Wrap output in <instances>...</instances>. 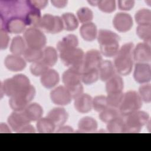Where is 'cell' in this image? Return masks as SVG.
Masks as SVG:
<instances>
[{"label": "cell", "mask_w": 151, "mask_h": 151, "mask_svg": "<svg viewBox=\"0 0 151 151\" xmlns=\"http://www.w3.org/2000/svg\"><path fill=\"white\" fill-rule=\"evenodd\" d=\"M29 9L27 1H0L1 28L6 21L11 17L24 18Z\"/></svg>", "instance_id": "cell-1"}, {"label": "cell", "mask_w": 151, "mask_h": 151, "mask_svg": "<svg viewBox=\"0 0 151 151\" xmlns=\"http://www.w3.org/2000/svg\"><path fill=\"white\" fill-rule=\"evenodd\" d=\"M134 44L132 42L124 44L119 48L114 56V66L116 71L122 76L129 75L133 68V51Z\"/></svg>", "instance_id": "cell-2"}, {"label": "cell", "mask_w": 151, "mask_h": 151, "mask_svg": "<svg viewBox=\"0 0 151 151\" xmlns=\"http://www.w3.org/2000/svg\"><path fill=\"white\" fill-rule=\"evenodd\" d=\"M82 71L80 68H69L63 74V82L73 99H76L83 93V87L81 83Z\"/></svg>", "instance_id": "cell-3"}, {"label": "cell", "mask_w": 151, "mask_h": 151, "mask_svg": "<svg viewBox=\"0 0 151 151\" xmlns=\"http://www.w3.org/2000/svg\"><path fill=\"white\" fill-rule=\"evenodd\" d=\"M123 133H139L149 120L147 113L137 110L124 117Z\"/></svg>", "instance_id": "cell-4"}, {"label": "cell", "mask_w": 151, "mask_h": 151, "mask_svg": "<svg viewBox=\"0 0 151 151\" xmlns=\"http://www.w3.org/2000/svg\"><path fill=\"white\" fill-rule=\"evenodd\" d=\"M35 95V88L30 84L22 90L10 97V107L15 111H22L29 104Z\"/></svg>", "instance_id": "cell-5"}, {"label": "cell", "mask_w": 151, "mask_h": 151, "mask_svg": "<svg viewBox=\"0 0 151 151\" xmlns=\"http://www.w3.org/2000/svg\"><path fill=\"white\" fill-rule=\"evenodd\" d=\"M30 85L29 78L24 74H19L7 78L1 83V92L6 96L11 97Z\"/></svg>", "instance_id": "cell-6"}, {"label": "cell", "mask_w": 151, "mask_h": 151, "mask_svg": "<svg viewBox=\"0 0 151 151\" xmlns=\"http://www.w3.org/2000/svg\"><path fill=\"white\" fill-rule=\"evenodd\" d=\"M142 106V100L138 93L130 90L123 94V97L119 108L120 115L125 116L139 110Z\"/></svg>", "instance_id": "cell-7"}, {"label": "cell", "mask_w": 151, "mask_h": 151, "mask_svg": "<svg viewBox=\"0 0 151 151\" xmlns=\"http://www.w3.org/2000/svg\"><path fill=\"white\" fill-rule=\"evenodd\" d=\"M84 57V51L77 47L60 53V57L62 63L69 68L83 70Z\"/></svg>", "instance_id": "cell-8"}, {"label": "cell", "mask_w": 151, "mask_h": 151, "mask_svg": "<svg viewBox=\"0 0 151 151\" xmlns=\"http://www.w3.org/2000/svg\"><path fill=\"white\" fill-rule=\"evenodd\" d=\"M24 38L28 47L41 50L46 44L47 38L44 34L38 28L30 27L24 33Z\"/></svg>", "instance_id": "cell-9"}, {"label": "cell", "mask_w": 151, "mask_h": 151, "mask_svg": "<svg viewBox=\"0 0 151 151\" xmlns=\"http://www.w3.org/2000/svg\"><path fill=\"white\" fill-rule=\"evenodd\" d=\"M38 28L50 34H57L64 29L61 17L50 14H46L42 16Z\"/></svg>", "instance_id": "cell-10"}, {"label": "cell", "mask_w": 151, "mask_h": 151, "mask_svg": "<svg viewBox=\"0 0 151 151\" xmlns=\"http://www.w3.org/2000/svg\"><path fill=\"white\" fill-rule=\"evenodd\" d=\"M50 99L55 104L65 106L70 103L73 97L65 86H60L50 92Z\"/></svg>", "instance_id": "cell-11"}, {"label": "cell", "mask_w": 151, "mask_h": 151, "mask_svg": "<svg viewBox=\"0 0 151 151\" xmlns=\"http://www.w3.org/2000/svg\"><path fill=\"white\" fill-rule=\"evenodd\" d=\"M133 24L132 17L130 14L125 12L116 14L113 19V25L114 28L121 32H126L129 31Z\"/></svg>", "instance_id": "cell-12"}, {"label": "cell", "mask_w": 151, "mask_h": 151, "mask_svg": "<svg viewBox=\"0 0 151 151\" xmlns=\"http://www.w3.org/2000/svg\"><path fill=\"white\" fill-rule=\"evenodd\" d=\"M133 77L139 84H145L151 80V68L147 63H137L134 66Z\"/></svg>", "instance_id": "cell-13"}, {"label": "cell", "mask_w": 151, "mask_h": 151, "mask_svg": "<svg viewBox=\"0 0 151 151\" xmlns=\"http://www.w3.org/2000/svg\"><path fill=\"white\" fill-rule=\"evenodd\" d=\"M133 60L137 63H147L151 60V49L150 44L140 42L133 51Z\"/></svg>", "instance_id": "cell-14"}, {"label": "cell", "mask_w": 151, "mask_h": 151, "mask_svg": "<svg viewBox=\"0 0 151 151\" xmlns=\"http://www.w3.org/2000/svg\"><path fill=\"white\" fill-rule=\"evenodd\" d=\"M7 121L10 127L14 131L17 132H18L23 127L28 124L31 122L23 111H15L9 115Z\"/></svg>", "instance_id": "cell-15"}, {"label": "cell", "mask_w": 151, "mask_h": 151, "mask_svg": "<svg viewBox=\"0 0 151 151\" xmlns=\"http://www.w3.org/2000/svg\"><path fill=\"white\" fill-rule=\"evenodd\" d=\"M26 26L24 18L15 17L8 19L1 28L11 34H20L25 30Z\"/></svg>", "instance_id": "cell-16"}, {"label": "cell", "mask_w": 151, "mask_h": 151, "mask_svg": "<svg viewBox=\"0 0 151 151\" xmlns=\"http://www.w3.org/2000/svg\"><path fill=\"white\" fill-rule=\"evenodd\" d=\"M102 54L97 50H90L84 54L83 70L97 68L102 61Z\"/></svg>", "instance_id": "cell-17"}, {"label": "cell", "mask_w": 151, "mask_h": 151, "mask_svg": "<svg viewBox=\"0 0 151 151\" xmlns=\"http://www.w3.org/2000/svg\"><path fill=\"white\" fill-rule=\"evenodd\" d=\"M5 67L11 71L17 72L23 70L27 65L26 61L19 55H8L4 60Z\"/></svg>", "instance_id": "cell-18"}, {"label": "cell", "mask_w": 151, "mask_h": 151, "mask_svg": "<svg viewBox=\"0 0 151 151\" xmlns=\"http://www.w3.org/2000/svg\"><path fill=\"white\" fill-rule=\"evenodd\" d=\"M120 37L116 33L107 29H100L97 35V41L100 46H107L119 44Z\"/></svg>", "instance_id": "cell-19"}, {"label": "cell", "mask_w": 151, "mask_h": 151, "mask_svg": "<svg viewBox=\"0 0 151 151\" xmlns=\"http://www.w3.org/2000/svg\"><path fill=\"white\" fill-rule=\"evenodd\" d=\"M92 97L88 94H82L74 99V108L80 113L89 112L92 109Z\"/></svg>", "instance_id": "cell-20"}, {"label": "cell", "mask_w": 151, "mask_h": 151, "mask_svg": "<svg viewBox=\"0 0 151 151\" xmlns=\"http://www.w3.org/2000/svg\"><path fill=\"white\" fill-rule=\"evenodd\" d=\"M49 118L57 127L63 126L68 118L67 111L62 107H55L51 110L47 114Z\"/></svg>", "instance_id": "cell-21"}, {"label": "cell", "mask_w": 151, "mask_h": 151, "mask_svg": "<svg viewBox=\"0 0 151 151\" xmlns=\"http://www.w3.org/2000/svg\"><path fill=\"white\" fill-rule=\"evenodd\" d=\"M99 77L102 81H107L115 75L116 70L114 64L109 60L102 61L97 67Z\"/></svg>", "instance_id": "cell-22"}, {"label": "cell", "mask_w": 151, "mask_h": 151, "mask_svg": "<svg viewBox=\"0 0 151 151\" xmlns=\"http://www.w3.org/2000/svg\"><path fill=\"white\" fill-rule=\"evenodd\" d=\"M59 74L54 69H49L40 78L42 86L47 88H53L59 83Z\"/></svg>", "instance_id": "cell-23"}, {"label": "cell", "mask_w": 151, "mask_h": 151, "mask_svg": "<svg viewBox=\"0 0 151 151\" xmlns=\"http://www.w3.org/2000/svg\"><path fill=\"white\" fill-rule=\"evenodd\" d=\"M78 44L77 37L73 34H68L58 42L57 48L60 53L77 48Z\"/></svg>", "instance_id": "cell-24"}, {"label": "cell", "mask_w": 151, "mask_h": 151, "mask_svg": "<svg viewBox=\"0 0 151 151\" xmlns=\"http://www.w3.org/2000/svg\"><path fill=\"white\" fill-rule=\"evenodd\" d=\"M123 87V80L119 75L115 74L106 81V90L107 94L122 93Z\"/></svg>", "instance_id": "cell-25"}, {"label": "cell", "mask_w": 151, "mask_h": 151, "mask_svg": "<svg viewBox=\"0 0 151 151\" xmlns=\"http://www.w3.org/2000/svg\"><path fill=\"white\" fill-rule=\"evenodd\" d=\"M80 34L85 41H92L97 36V27L94 23L91 22L83 24L80 28Z\"/></svg>", "instance_id": "cell-26"}, {"label": "cell", "mask_w": 151, "mask_h": 151, "mask_svg": "<svg viewBox=\"0 0 151 151\" xmlns=\"http://www.w3.org/2000/svg\"><path fill=\"white\" fill-rule=\"evenodd\" d=\"M22 111L31 122L37 121L43 114L42 107L37 103L29 104Z\"/></svg>", "instance_id": "cell-27"}, {"label": "cell", "mask_w": 151, "mask_h": 151, "mask_svg": "<svg viewBox=\"0 0 151 151\" xmlns=\"http://www.w3.org/2000/svg\"><path fill=\"white\" fill-rule=\"evenodd\" d=\"M97 122L91 117L86 116L81 119L78 123V132L81 133H93L97 129Z\"/></svg>", "instance_id": "cell-28"}, {"label": "cell", "mask_w": 151, "mask_h": 151, "mask_svg": "<svg viewBox=\"0 0 151 151\" xmlns=\"http://www.w3.org/2000/svg\"><path fill=\"white\" fill-rule=\"evenodd\" d=\"M41 18L40 10L30 8L24 17V20L27 25L38 28Z\"/></svg>", "instance_id": "cell-29"}, {"label": "cell", "mask_w": 151, "mask_h": 151, "mask_svg": "<svg viewBox=\"0 0 151 151\" xmlns=\"http://www.w3.org/2000/svg\"><path fill=\"white\" fill-rule=\"evenodd\" d=\"M26 42L24 38L21 36H16L12 40L10 45V51L12 54L16 55H23V53L26 49Z\"/></svg>", "instance_id": "cell-30"}, {"label": "cell", "mask_w": 151, "mask_h": 151, "mask_svg": "<svg viewBox=\"0 0 151 151\" xmlns=\"http://www.w3.org/2000/svg\"><path fill=\"white\" fill-rule=\"evenodd\" d=\"M61 18L64 24V28L68 31H72L78 26V19L75 15L71 12H66L62 15Z\"/></svg>", "instance_id": "cell-31"}, {"label": "cell", "mask_w": 151, "mask_h": 151, "mask_svg": "<svg viewBox=\"0 0 151 151\" xmlns=\"http://www.w3.org/2000/svg\"><path fill=\"white\" fill-rule=\"evenodd\" d=\"M58 60V54L56 50L52 47H47L43 51L42 60L48 67H52L55 64Z\"/></svg>", "instance_id": "cell-32"}, {"label": "cell", "mask_w": 151, "mask_h": 151, "mask_svg": "<svg viewBox=\"0 0 151 151\" xmlns=\"http://www.w3.org/2000/svg\"><path fill=\"white\" fill-rule=\"evenodd\" d=\"M23 56L26 61L33 63L42 60L43 57V51L40 49L27 47L23 53Z\"/></svg>", "instance_id": "cell-33"}, {"label": "cell", "mask_w": 151, "mask_h": 151, "mask_svg": "<svg viewBox=\"0 0 151 151\" xmlns=\"http://www.w3.org/2000/svg\"><path fill=\"white\" fill-rule=\"evenodd\" d=\"M99 78V74L97 68H93L82 71L81 81L86 85L96 83Z\"/></svg>", "instance_id": "cell-34"}, {"label": "cell", "mask_w": 151, "mask_h": 151, "mask_svg": "<svg viewBox=\"0 0 151 151\" xmlns=\"http://www.w3.org/2000/svg\"><path fill=\"white\" fill-rule=\"evenodd\" d=\"M37 129L39 133H52L55 128V124L47 117H41L37 120Z\"/></svg>", "instance_id": "cell-35"}, {"label": "cell", "mask_w": 151, "mask_h": 151, "mask_svg": "<svg viewBox=\"0 0 151 151\" xmlns=\"http://www.w3.org/2000/svg\"><path fill=\"white\" fill-rule=\"evenodd\" d=\"M122 116L118 109L108 107L102 111L100 112L99 118L105 123H108L113 119Z\"/></svg>", "instance_id": "cell-36"}, {"label": "cell", "mask_w": 151, "mask_h": 151, "mask_svg": "<svg viewBox=\"0 0 151 151\" xmlns=\"http://www.w3.org/2000/svg\"><path fill=\"white\" fill-rule=\"evenodd\" d=\"M135 21L138 25H150L151 11L149 9L143 8L138 10L134 15Z\"/></svg>", "instance_id": "cell-37"}, {"label": "cell", "mask_w": 151, "mask_h": 151, "mask_svg": "<svg viewBox=\"0 0 151 151\" xmlns=\"http://www.w3.org/2000/svg\"><path fill=\"white\" fill-rule=\"evenodd\" d=\"M136 34L144 42L150 44L151 40V25H139L136 28Z\"/></svg>", "instance_id": "cell-38"}, {"label": "cell", "mask_w": 151, "mask_h": 151, "mask_svg": "<svg viewBox=\"0 0 151 151\" xmlns=\"http://www.w3.org/2000/svg\"><path fill=\"white\" fill-rule=\"evenodd\" d=\"M107 124V130L110 133H123L124 119L122 116H119Z\"/></svg>", "instance_id": "cell-39"}, {"label": "cell", "mask_w": 151, "mask_h": 151, "mask_svg": "<svg viewBox=\"0 0 151 151\" xmlns=\"http://www.w3.org/2000/svg\"><path fill=\"white\" fill-rule=\"evenodd\" d=\"M49 69V67L42 60L33 63L30 67L31 74L36 77L41 76Z\"/></svg>", "instance_id": "cell-40"}, {"label": "cell", "mask_w": 151, "mask_h": 151, "mask_svg": "<svg viewBox=\"0 0 151 151\" xmlns=\"http://www.w3.org/2000/svg\"><path fill=\"white\" fill-rule=\"evenodd\" d=\"M77 16L78 21L83 24L91 22L93 18V13L90 8L82 7L77 11Z\"/></svg>", "instance_id": "cell-41"}, {"label": "cell", "mask_w": 151, "mask_h": 151, "mask_svg": "<svg viewBox=\"0 0 151 151\" xmlns=\"http://www.w3.org/2000/svg\"><path fill=\"white\" fill-rule=\"evenodd\" d=\"M123 93L108 94L106 96V101L108 107L119 109L123 100Z\"/></svg>", "instance_id": "cell-42"}, {"label": "cell", "mask_w": 151, "mask_h": 151, "mask_svg": "<svg viewBox=\"0 0 151 151\" xmlns=\"http://www.w3.org/2000/svg\"><path fill=\"white\" fill-rule=\"evenodd\" d=\"M108 107L106 96L103 95L97 96L93 99L92 108L97 112H101Z\"/></svg>", "instance_id": "cell-43"}, {"label": "cell", "mask_w": 151, "mask_h": 151, "mask_svg": "<svg viewBox=\"0 0 151 151\" xmlns=\"http://www.w3.org/2000/svg\"><path fill=\"white\" fill-rule=\"evenodd\" d=\"M97 6L99 9L105 13H111L115 11L116 5L114 0L98 1Z\"/></svg>", "instance_id": "cell-44"}, {"label": "cell", "mask_w": 151, "mask_h": 151, "mask_svg": "<svg viewBox=\"0 0 151 151\" xmlns=\"http://www.w3.org/2000/svg\"><path fill=\"white\" fill-rule=\"evenodd\" d=\"M139 94L142 101L149 103L151 101V86L150 84H142L139 88Z\"/></svg>", "instance_id": "cell-45"}, {"label": "cell", "mask_w": 151, "mask_h": 151, "mask_svg": "<svg viewBox=\"0 0 151 151\" xmlns=\"http://www.w3.org/2000/svg\"><path fill=\"white\" fill-rule=\"evenodd\" d=\"M9 37L8 34V32L3 29H0V48L1 50L6 49L9 44Z\"/></svg>", "instance_id": "cell-46"}, {"label": "cell", "mask_w": 151, "mask_h": 151, "mask_svg": "<svg viewBox=\"0 0 151 151\" xmlns=\"http://www.w3.org/2000/svg\"><path fill=\"white\" fill-rule=\"evenodd\" d=\"M28 5L30 8L41 10L44 9L48 4V1L37 0V1H27Z\"/></svg>", "instance_id": "cell-47"}, {"label": "cell", "mask_w": 151, "mask_h": 151, "mask_svg": "<svg viewBox=\"0 0 151 151\" xmlns=\"http://www.w3.org/2000/svg\"><path fill=\"white\" fill-rule=\"evenodd\" d=\"M118 7L122 11H129L132 9L134 5V1H117Z\"/></svg>", "instance_id": "cell-48"}, {"label": "cell", "mask_w": 151, "mask_h": 151, "mask_svg": "<svg viewBox=\"0 0 151 151\" xmlns=\"http://www.w3.org/2000/svg\"><path fill=\"white\" fill-rule=\"evenodd\" d=\"M51 2L54 6L57 8H63L67 5L68 1L65 0H52L51 1Z\"/></svg>", "instance_id": "cell-49"}, {"label": "cell", "mask_w": 151, "mask_h": 151, "mask_svg": "<svg viewBox=\"0 0 151 151\" xmlns=\"http://www.w3.org/2000/svg\"><path fill=\"white\" fill-rule=\"evenodd\" d=\"M35 130L34 127L31 124H27L24 127H23L18 133H35Z\"/></svg>", "instance_id": "cell-50"}, {"label": "cell", "mask_w": 151, "mask_h": 151, "mask_svg": "<svg viewBox=\"0 0 151 151\" xmlns=\"http://www.w3.org/2000/svg\"><path fill=\"white\" fill-rule=\"evenodd\" d=\"M58 133H73V129L71 127L68 126H61L59 127V129L57 130Z\"/></svg>", "instance_id": "cell-51"}, {"label": "cell", "mask_w": 151, "mask_h": 151, "mask_svg": "<svg viewBox=\"0 0 151 151\" xmlns=\"http://www.w3.org/2000/svg\"><path fill=\"white\" fill-rule=\"evenodd\" d=\"M4 126H5V128H4L2 126L0 125V129H1V133H4V132L5 133H10L11 131H10V129L8 128V127L5 124H4Z\"/></svg>", "instance_id": "cell-52"}, {"label": "cell", "mask_w": 151, "mask_h": 151, "mask_svg": "<svg viewBox=\"0 0 151 151\" xmlns=\"http://www.w3.org/2000/svg\"><path fill=\"white\" fill-rule=\"evenodd\" d=\"M88 2L91 5V6H97L98 1H88Z\"/></svg>", "instance_id": "cell-53"}]
</instances>
